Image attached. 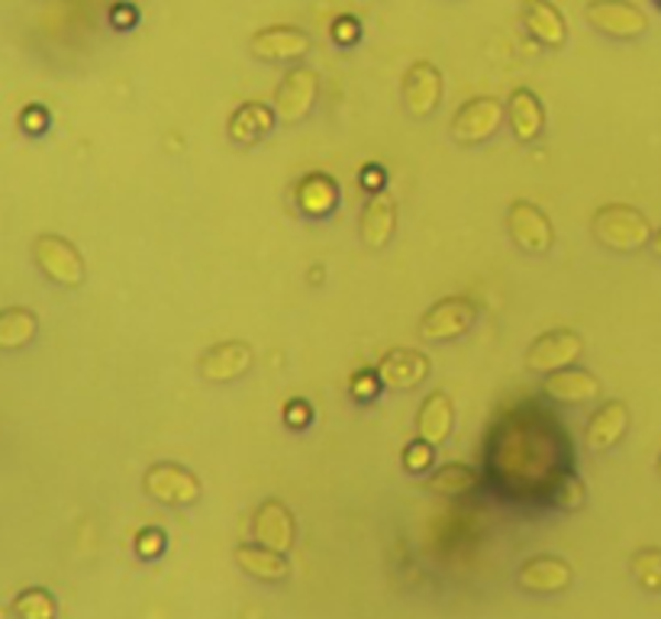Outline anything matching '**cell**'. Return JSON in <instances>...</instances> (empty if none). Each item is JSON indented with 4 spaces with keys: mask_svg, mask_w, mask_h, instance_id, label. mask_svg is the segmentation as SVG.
<instances>
[{
    "mask_svg": "<svg viewBox=\"0 0 661 619\" xmlns=\"http://www.w3.org/2000/svg\"><path fill=\"white\" fill-rule=\"evenodd\" d=\"M655 7H659V10H661V0H655Z\"/></svg>",
    "mask_w": 661,
    "mask_h": 619,
    "instance_id": "obj_40",
    "label": "cell"
},
{
    "mask_svg": "<svg viewBox=\"0 0 661 619\" xmlns=\"http://www.w3.org/2000/svg\"><path fill=\"white\" fill-rule=\"evenodd\" d=\"M362 181H365V184H369V191H381V188H384V181H387V174H384V171H381V168L377 166H372V168H365V171H362Z\"/></svg>",
    "mask_w": 661,
    "mask_h": 619,
    "instance_id": "obj_37",
    "label": "cell"
},
{
    "mask_svg": "<svg viewBox=\"0 0 661 619\" xmlns=\"http://www.w3.org/2000/svg\"><path fill=\"white\" fill-rule=\"evenodd\" d=\"M575 580V572L565 558L555 555H536L526 558L516 572V584L526 594H565Z\"/></svg>",
    "mask_w": 661,
    "mask_h": 619,
    "instance_id": "obj_18",
    "label": "cell"
},
{
    "mask_svg": "<svg viewBox=\"0 0 661 619\" xmlns=\"http://www.w3.org/2000/svg\"><path fill=\"white\" fill-rule=\"evenodd\" d=\"M584 355V339L575 330H548L533 339V345L526 349V369L533 374H552L562 369L578 365Z\"/></svg>",
    "mask_w": 661,
    "mask_h": 619,
    "instance_id": "obj_9",
    "label": "cell"
},
{
    "mask_svg": "<svg viewBox=\"0 0 661 619\" xmlns=\"http://www.w3.org/2000/svg\"><path fill=\"white\" fill-rule=\"evenodd\" d=\"M20 126H23L26 132L40 136V132H45V126H49V110L40 107V104H30V107L20 114Z\"/></svg>",
    "mask_w": 661,
    "mask_h": 619,
    "instance_id": "obj_35",
    "label": "cell"
},
{
    "mask_svg": "<svg viewBox=\"0 0 661 619\" xmlns=\"http://www.w3.org/2000/svg\"><path fill=\"white\" fill-rule=\"evenodd\" d=\"M655 471H659V474H661V452H659V461H655Z\"/></svg>",
    "mask_w": 661,
    "mask_h": 619,
    "instance_id": "obj_39",
    "label": "cell"
},
{
    "mask_svg": "<svg viewBox=\"0 0 661 619\" xmlns=\"http://www.w3.org/2000/svg\"><path fill=\"white\" fill-rule=\"evenodd\" d=\"M332 40L339 42V45H355V42L362 40V26H359V20H352V17H339V20L332 23Z\"/></svg>",
    "mask_w": 661,
    "mask_h": 619,
    "instance_id": "obj_33",
    "label": "cell"
},
{
    "mask_svg": "<svg viewBox=\"0 0 661 619\" xmlns=\"http://www.w3.org/2000/svg\"><path fill=\"white\" fill-rule=\"evenodd\" d=\"M13 613H17V619H55L58 604L45 587H26V590L17 594Z\"/></svg>",
    "mask_w": 661,
    "mask_h": 619,
    "instance_id": "obj_27",
    "label": "cell"
},
{
    "mask_svg": "<svg viewBox=\"0 0 661 619\" xmlns=\"http://www.w3.org/2000/svg\"><path fill=\"white\" fill-rule=\"evenodd\" d=\"M278 126V114L275 107H268L265 100H246L233 110L226 132L236 146H255L265 136H271V129Z\"/></svg>",
    "mask_w": 661,
    "mask_h": 619,
    "instance_id": "obj_20",
    "label": "cell"
},
{
    "mask_svg": "<svg viewBox=\"0 0 661 619\" xmlns=\"http://www.w3.org/2000/svg\"><path fill=\"white\" fill-rule=\"evenodd\" d=\"M359 230H362V243L374 252L391 246L394 233H397V201L387 188L369 194V201L362 206V220H359Z\"/></svg>",
    "mask_w": 661,
    "mask_h": 619,
    "instance_id": "obj_17",
    "label": "cell"
},
{
    "mask_svg": "<svg viewBox=\"0 0 661 619\" xmlns=\"http://www.w3.org/2000/svg\"><path fill=\"white\" fill-rule=\"evenodd\" d=\"M520 17H523L526 33L539 45H545V49H565V42H568V23H565L562 10L552 0H523Z\"/></svg>",
    "mask_w": 661,
    "mask_h": 619,
    "instance_id": "obj_19",
    "label": "cell"
},
{
    "mask_svg": "<svg viewBox=\"0 0 661 619\" xmlns=\"http://www.w3.org/2000/svg\"><path fill=\"white\" fill-rule=\"evenodd\" d=\"M629 433V407L622 401H604L597 410L590 413L587 429H584V446L590 452L604 455L617 449Z\"/></svg>",
    "mask_w": 661,
    "mask_h": 619,
    "instance_id": "obj_15",
    "label": "cell"
},
{
    "mask_svg": "<svg viewBox=\"0 0 661 619\" xmlns=\"http://www.w3.org/2000/svg\"><path fill=\"white\" fill-rule=\"evenodd\" d=\"M40 332V320L26 307H7L0 310V352H20L26 349Z\"/></svg>",
    "mask_w": 661,
    "mask_h": 619,
    "instance_id": "obj_25",
    "label": "cell"
},
{
    "mask_svg": "<svg viewBox=\"0 0 661 619\" xmlns=\"http://www.w3.org/2000/svg\"><path fill=\"white\" fill-rule=\"evenodd\" d=\"M649 248H652V252H655V255L661 258V226L655 230V236H652V246H649Z\"/></svg>",
    "mask_w": 661,
    "mask_h": 619,
    "instance_id": "obj_38",
    "label": "cell"
},
{
    "mask_svg": "<svg viewBox=\"0 0 661 619\" xmlns=\"http://www.w3.org/2000/svg\"><path fill=\"white\" fill-rule=\"evenodd\" d=\"M507 124L513 129L516 142H536L545 132V104L530 87H516L507 97Z\"/></svg>",
    "mask_w": 661,
    "mask_h": 619,
    "instance_id": "obj_21",
    "label": "cell"
},
{
    "mask_svg": "<svg viewBox=\"0 0 661 619\" xmlns=\"http://www.w3.org/2000/svg\"><path fill=\"white\" fill-rule=\"evenodd\" d=\"M426 488L439 497H465L481 488V474L475 468L461 465V461H449L436 474H429Z\"/></svg>",
    "mask_w": 661,
    "mask_h": 619,
    "instance_id": "obj_26",
    "label": "cell"
},
{
    "mask_svg": "<svg viewBox=\"0 0 661 619\" xmlns=\"http://www.w3.org/2000/svg\"><path fill=\"white\" fill-rule=\"evenodd\" d=\"M443 72L433 65V62H414L407 72H404V84H401V94H404V107L407 114L416 120H426L433 110H439L443 104Z\"/></svg>",
    "mask_w": 661,
    "mask_h": 619,
    "instance_id": "obj_12",
    "label": "cell"
},
{
    "mask_svg": "<svg viewBox=\"0 0 661 619\" xmlns=\"http://www.w3.org/2000/svg\"><path fill=\"white\" fill-rule=\"evenodd\" d=\"M352 394H355V401H372L381 394V377L377 372H362L352 377Z\"/></svg>",
    "mask_w": 661,
    "mask_h": 619,
    "instance_id": "obj_32",
    "label": "cell"
},
{
    "mask_svg": "<svg viewBox=\"0 0 661 619\" xmlns=\"http://www.w3.org/2000/svg\"><path fill=\"white\" fill-rule=\"evenodd\" d=\"M317 100H320V75L307 65H297L281 78L271 107L278 114V124L294 126L313 114Z\"/></svg>",
    "mask_w": 661,
    "mask_h": 619,
    "instance_id": "obj_6",
    "label": "cell"
},
{
    "mask_svg": "<svg viewBox=\"0 0 661 619\" xmlns=\"http://www.w3.org/2000/svg\"><path fill=\"white\" fill-rule=\"evenodd\" d=\"M294 201H297L303 216L323 220V216H330L332 210L339 206V181L332 174H327V171H310V174H303L297 181Z\"/></svg>",
    "mask_w": 661,
    "mask_h": 619,
    "instance_id": "obj_23",
    "label": "cell"
},
{
    "mask_svg": "<svg viewBox=\"0 0 661 619\" xmlns=\"http://www.w3.org/2000/svg\"><path fill=\"white\" fill-rule=\"evenodd\" d=\"M255 365V349L246 339H226L210 345L207 352L198 362V372L210 384H233L239 377H246Z\"/></svg>",
    "mask_w": 661,
    "mask_h": 619,
    "instance_id": "obj_10",
    "label": "cell"
},
{
    "mask_svg": "<svg viewBox=\"0 0 661 619\" xmlns=\"http://www.w3.org/2000/svg\"><path fill=\"white\" fill-rule=\"evenodd\" d=\"M33 258L40 265V271L58 288H82L84 285V258L78 248L72 246L65 236H55V233H42L33 243Z\"/></svg>",
    "mask_w": 661,
    "mask_h": 619,
    "instance_id": "obj_5",
    "label": "cell"
},
{
    "mask_svg": "<svg viewBox=\"0 0 661 619\" xmlns=\"http://www.w3.org/2000/svg\"><path fill=\"white\" fill-rule=\"evenodd\" d=\"M142 488L162 506H194L204 494L201 478L188 465H178V461H156L146 471Z\"/></svg>",
    "mask_w": 661,
    "mask_h": 619,
    "instance_id": "obj_4",
    "label": "cell"
},
{
    "mask_svg": "<svg viewBox=\"0 0 661 619\" xmlns=\"http://www.w3.org/2000/svg\"><path fill=\"white\" fill-rule=\"evenodd\" d=\"M455 429V407L452 397L446 391H436L429 394L419 410H416V436L429 446H446V439L452 436Z\"/></svg>",
    "mask_w": 661,
    "mask_h": 619,
    "instance_id": "obj_22",
    "label": "cell"
},
{
    "mask_svg": "<svg viewBox=\"0 0 661 619\" xmlns=\"http://www.w3.org/2000/svg\"><path fill=\"white\" fill-rule=\"evenodd\" d=\"M236 565L243 568V575L262 580V584H281L290 575L285 552L265 548L258 542H246V545L236 548Z\"/></svg>",
    "mask_w": 661,
    "mask_h": 619,
    "instance_id": "obj_24",
    "label": "cell"
},
{
    "mask_svg": "<svg viewBox=\"0 0 661 619\" xmlns=\"http://www.w3.org/2000/svg\"><path fill=\"white\" fill-rule=\"evenodd\" d=\"M584 20L590 30H597L600 36L617 42L642 40L649 33V17L642 7L629 3V0H590L584 7Z\"/></svg>",
    "mask_w": 661,
    "mask_h": 619,
    "instance_id": "obj_2",
    "label": "cell"
},
{
    "mask_svg": "<svg viewBox=\"0 0 661 619\" xmlns=\"http://www.w3.org/2000/svg\"><path fill=\"white\" fill-rule=\"evenodd\" d=\"M401 461H404V468H407L411 474H426V471H433V461H436V446H429V442H423V439L416 436L414 442L404 449Z\"/></svg>",
    "mask_w": 661,
    "mask_h": 619,
    "instance_id": "obj_31",
    "label": "cell"
},
{
    "mask_svg": "<svg viewBox=\"0 0 661 619\" xmlns=\"http://www.w3.org/2000/svg\"><path fill=\"white\" fill-rule=\"evenodd\" d=\"M590 236L597 246L617 255H632L652 246V220L632 204H604L590 216Z\"/></svg>",
    "mask_w": 661,
    "mask_h": 619,
    "instance_id": "obj_1",
    "label": "cell"
},
{
    "mask_svg": "<svg viewBox=\"0 0 661 619\" xmlns=\"http://www.w3.org/2000/svg\"><path fill=\"white\" fill-rule=\"evenodd\" d=\"M310 33L300 30V26H290V23H278V26H265L258 30L252 40H248V52L258 58V62H268V65H278V62H300L307 52H310Z\"/></svg>",
    "mask_w": 661,
    "mask_h": 619,
    "instance_id": "obj_11",
    "label": "cell"
},
{
    "mask_svg": "<svg viewBox=\"0 0 661 619\" xmlns=\"http://www.w3.org/2000/svg\"><path fill=\"white\" fill-rule=\"evenodd\" d=\"M584 497H587L584 481H580L575 471H565V474H558V481L552 484L548 503L558 506V510H580V506H584Z\"/></svg>",
    "mask_w": 661,
    "mask_h": 619,
    "instance_id": "obj_29",
    "label": "cell"
},
{
    "mask_svg": "<svg viewBox=\"0 0 661 619\" xmlns=\"http://www.w3.org/2000/svg\"><path fill=\"white\" fill-rule=\"evenodd\" d=\"M629 572L642 590L661 594V548H639L629 558Z\"/></svg>",
    "mask_w": 661,
    "mask_h": 619,
    "instance_id": "obj_28",
    "label": "cell"
},
{
    "mask_svg": "<svg viewBox=\"0 0 661 619\" xmlns=\"http://www.w3.org/2000/svg\"><path fill=\"white\" fill-rule=\"evenodd\" d=\"M136 555L142 558V562H156V558H162L168 548V536L159 530V526H146V530H139L136 533Z\"/></svg>",
    "mask_w": 661,
    "mask_h": 619,
    "instance_id": "obj_30",
    "label": "cell"
},
{
    "mask_svg": "<svg viewBox=\"0 0 661 619\" xmlns=\"http://www.w3.org/2000/svg\"><path fill=\"white\" fill-rule=\"evenodd\" d=\"M507 233L526 255H545L555 246V226L548 213L533 201H513L507 206Z\"/></svg>",
    "mask_w": 661,
    "mask_h": 619,
    "instance_id": "obj_8",
    "label": "cell"
},
{
    "mask_svg": "<svg viewBox=\"0 0 661 619\" xmlns=\"http://www.w3.org/2000/svg\"><path fill=\"white\" fill-rule=\"evenodd\" d=\"M503 120H507V104H500L497 97L484 94V97L465 100L455 110L449 132H452V139L458 146H484V142H491L497 132H500Z\"/></svg>",
    "mask_w": 661,
    "mask_h": 619,
    "instance_id": "obj_3",
    "label": "cell"
},
{
    "mask_svg": "<svg viewBox=\"0 0 661 619\" xmlns=\"http://www.w3.org/2000/svg\"><path fill=\"white\" fill-rule=\"evenodd\" d=\"M542 394L555 404L565 407H580V404H594L604 394V384L597 374H590L587 369H562V372L542 374Z\"/></svg>",
    "mask_w": 661,
    "mask_h": 619,
    "instance_id": "obj_14",
    "label": "cell"
},
{
    "mask_svg": "<svg viewBox=\"0 0 661 619\" xmlns=\"http://www.w3.org/2000/svg\"><path fill=\"white\" fill-rule=\"evenodd\" d=\"M478 323V307L471 297H443L419 317V335L426 342H452Z\"/></svg>",
    "mask_w": 661,
    "mask_h": 619,
    "instance_id": "obj_7",
    "label": "cell"
},
{
    "mask_svg": "<svg viewBox=\"0 0 661 619\" xmlns=\"http://www.w3.org/2000/svg\"><path fill=\"white\" fill-rule=\"evenodd\" d=\"M310 416H313V407L307 404V401H290L288 410H285V419H288L290 429H303V426H310Z\"/></svg>",
    "mask_w": 661,
    "mask_h": 619,
    "instance_id": "obj_36",
    "label": "cell"
},
{
    "mask_svg": "<svg viewBox=\"0 0 661 619\" xmlns=\"http://www.w3.org/2000/svg\"><path fill=\"white\" fill-rule=\"evenodd\" d=\"M252 536L258 545L288 555L294 548V538H297V520H294L288 503H281L275 497L262 500L255 506V516H252Z\"/></svg>",
    "mask_w": 661,
    "mask_h": 619,
    "instance_id": "obj_13",
    "label": "cell"
},
{
    "mask_svg": "<svg viewBox=\"0 0 661 619\" xmlns=\"http://www.w3.org/2000/svg\"><path fill=\"white\" fill-rule=\"evenodd\" d=\"M374 372L381 377V384L391 391H416L429 377L433 365L419 349H391L381 355Z\"/></svg>",
    "mask_w": 661,
    "mask_h": 619,
    "instance_id": "obj_16",
    "label": "cell"
},
{
    "mask_svg": "<svg viewBox=\"0 0 661 619\" xmlns=\"http://www.w3.org/2000/svg\"><path fill=\"white\" fill-rule=\"evenodd\" d=\"M136 23H139V10H136L132 3L120 0V3L110 7V26H114V30H132Z\"/></svg>",
    "mask_w": 661,
    "mask_h": 619,
    "instance_id": "obj_34",
    "label": "cell"
}]
</instances>
